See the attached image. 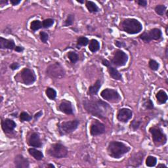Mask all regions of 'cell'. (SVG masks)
Wrapping results in <instances>:
<instances>
[{
    "label": "cell",
    "instance_id": "15",
    "mask_svg": "<svg viewBox=\"0 0 168 168\" xmlns=\"http://www.w3.org/2000/svg\"><path fill=\"white\" fill-rule=\"evenodd\" d=\"M2 130L5 134H10L13 133L16 127V124L15 121L10 118H5L1 122Z\"/></svg>",
    "mask_w": 168,
    "mask_h": 168
},
{
    "label": "cell",
    "instance_id": "51",
    "mask_svg": "<svg viewBox=\"0 0 168 168\" xmlns=\"http://www.w3.org/2000/svg\"><path fill=\"white\" fill-rule=\"evenodd\" d=\"M167 26H166V35H167Z\"/></svg>",
    "mask_w": 168,
    "mask_h": 168
},
{
    "label": "cell",
    "instance_id": "4",
    "mask_svg": "<svg viewBox=\"0 0 168 168\" xmlns=\"http://www.w3.org/2000/svg\"><path fill=\"white\" fill-rule=\"evenodd\" d=\"M37 76L34 71L29 68H24L15 76V81L22 83L25 86H30L36 81Z\"/></svg>",
    "mask_w": 168,
    "mask_h": 168
},
{
    "label": "cell",
    "instance_id": "44",
    "mask_svg": "<svg viewBox=\"0 0 168 168\" xmlns=\"http://www.w3.org/2000/svg\"><path fill=\"white\" fill-rule=\"evenodd\" d=\"M15 51L17 52V53H22L24 51V47H23L22 46H16L15 50Z\"/></svg>",
    "mask_w": 168,
    "mask_h": 168
},
{
    "label": "cell",
    "instance_id": "20",
    "mask_svg": "<svg viewBox=\"0 0 168 168\" xmlns=\"http://www.w3.org/2000/svg\"><path fill=\"white\" fill-rule=\"evenodd\" d=\"M102 87V82L100 80H97L93 85L89 86L87 91V95L90 97H94L97 95Z\"/></svg>",
    "mask_w": 168,
    "mask_h": 168
},
{
    "label": "cell",
    "instance_id": "35",
    "mask_svg": "<svg viewBox=\"0 0 168 168\" xmlns=\"http://www.w3.org/2000/svg\"><path fill=\"white\" fill-rule=\"evenodd\" d=\"M19 118L21 122H30L33 119V116L26 112H22L19 115Z\"/></svg>",
    "mask_w": 168,
    "mask_h": 168
},
{
    "label": "cell",
    "instance_id": "45",
    "mask_svg": "<svg viewBox=\"0 0 168 168\" xmlns=\"http://www.w3.org/2000/svg\"><path fill=\"white\" fill-rule=\"evenodd\" d=\"M9 2L13 6H15V5H18L21 3V0H10Z\"/></svg>",
    "mask_w": 168,
    "mask_h": 168
},
{
    "label": "cell",
    "instance_id": "22",
    "mask_svg": "<svg viewBox=\"0 0 168 168\" xmlns=\"http://www.w3.org/2000/svg\"><path fill=\"white\" fill-rule=\"evenodd\" d=\"M28 152H29L30 156H32V157L37 161H42L44 158L43 153L42 151L38 150L36 148H30L28 150Z\"/></svg>",
    "mask_w": 168,
    "mask_h": 168
},
{
    "label": "cell",
    "instance_id": "37",
    "mask_svg": "<svg viewBox=\"0 0 168 168\" xmlns=\"http://www.w3.org/2000/svg\"><path fill=\"white\" fill-rule=\"evenodd\" d=\"M149 68L153 71H158L160 68V63L154 59H150L148 61Z\"/></svg>",
    "mask_w": 168,
    "mask_h": 168
},
{
    "label": "cell",
    "instance_id": "29",
    "mask_svg": "<svg viewBox=\"0 0 168 168\" xmlns=\"http://www.w3.org/2000/svg\"><path fill=\"white\" fill-rule=\"evenodd\" d=\"M46 95L48 99L51 100H55L56 97H57V93L55 89L52 87H47L46 90Z\"/></svg>",
    "mask_w": 168,
    "mask_h": 168
},
{
    "label": "cell",
    "instance_id": "41",
    "mask_svg": "<svg viewBox=\"0 0 168 168\" xmlns=\"http://www.w3.org/2000/svg\"><path fill=\"white\" fill-rule=\"evenodd\" d=\"M114 45L117 47H119V48H122V47H126V44L125 42L118 41V40H115L114 41Z\"/></svg>",
    "mask_w": 168,
    "mask_h": 168
},
{
    "label": "cell",
    "instance_id": "38",
    "mask_svg": "<svg viewBox=\"0 0 168 168\" xmlns=\"http://www.w3.org/2000/svg\"><path fill=\"white\" fill-rule=\"evenodd\" d=\"M39 36H40V39L42 43L45 44L47 43V42L49 40V34L46 32H40V33H39Z\"/></svg>",
    "mask_w": 168,
    "mask_h": 168
},
{
    "label": "cell",
    "instance_id": "21",
    "mask_svg": "<svg viewBox=\"0 0 168 168\" xmlns=\"http://www.w3.org/2000/svg\"><path fill=\"white\" fill-rule=\"evenodd\" d=\"M107 70L110 76L113 78V79L117 81H122L123 79V77L122 74L118 71L116 67L110 66L107 68Z\"/></svg>",
    "mask_w": 168,
    "mask_h": 168
},
{
    "label": "cell",
    "instance_id": "10",
    "mask_svg": "<svg viewBox=\"0 0 168 168\" xmlns=\"http://www.w3.org/2000/svg\"><path fill=\"white\" fill-rule=\"evenodd\" d=\"M129 57L126 53L121 49H116L113 53V56L110 60L112 66L114 67H122L126 65Z\"/></svg>",
    "mask_w": 168,
    "mask_h": 168
},
{
    "label": "cell",
    "instance_id": "32",
    "mask_svg": "<svg viewBox=\"0 0 168 168\" xmlns=\"http://www.w3.org/2000/svg\"><path fill=\"white\" fill-rule=\"evenodd\" d=\"M143 106L146 110H153L154 108V105L153 102V100L150 98L148 97L145 99L143 102Z\"/></svg>",
    "mask_w": 168,
    "mask_h": 168
},
{
    "label": "cell",
    "instance_id": "23",
    "mask_svg": "<svg viewBox=\"0 0 168 168\" xmlns=\"http://www.w3.org/2000/svg\"><path fill=\"white\" fill-rule=\"evenodd\" d=\"M156 99L157 100V103L160 104H166L168 100V96L167 93L163 90L160 89L156 94Z\"/></svg>",
    "mask_w": 168,
    "mask_h": 168
},
{
    "label": "cell",
    "instance_id": "28",
    "mask_svg": "<svg viewBox=\"0 0 168 168\" xmlns=\"http://www.w3.org/2000/svg\"><path fill=\"white\" fill-rule=\"evenodd\" d=\"M158 160L157 158L155 157L154 156H148L147 158L146 159V161H145V164L147 167H155L157 164Z\"/></svg>",
    "mask_w": 168,
    "mask_h": 168
},
{
    "label": "cell",
    "instance_id": "50",
    "mask_svg": "<svg viewBox=\"0 0 168 168\" xmlns=\"http://www.w3.org/2000/svg\"><path fill=\"white\" fill-rule=\"evenodd\" d=\"M76 2L80 4H83L84 3H86V2H84V0H76Z\"/></svg>",
    "mask_w": 168,
    "mask_h": 168
},
{
    "label": "cell",
    "instance_id": "33",
    "mask_svg": "<svg viewBox=\"0 0 168 168\" xmlns=\"http://www.w3.org/2000/svg\"><path fill=\"white\" fill-rule=\"evenodd\" d=\"M141 123H142V121L141 120L134 119L130 123V128L131 129V130H132L133 131H136L137 130H139L140 126H141Z\"/></svg>",
    "mask_w": 168,
    "mask_h": 168
},
{
    "label": "cell",
    "instance_id": "6",
    "mask_svg": "<svg viewBox=\"0 0 168 168\" xmlns=\"http://www.w3.org/2000/svg\"><path fill=\"white\" fill-rule=\"evenodd\" d=\"M149 132L152 135L153 141L156 147L164 146L167 141V135L163 130L159 126H153L150 127Z\"/></svg>",
    "mask_w": 168,
    "mask_h": 168
},
{
    "label": "cell",
    "instance_id": "14",
    "mask_svg": "<svg viewBox=\"0 0 168 168\" xmlns=\"http://www.w3.org/2000/svg\"><path fill=\"white\" fill-rule=\"evenodd\" d=\"M133 117V111L127 108H122L118 110L117 113V120H118L120 122L126 123L130 121L131 117Z\"/></svg>",
    "mask_w": 168,
    "mask_h": 168
},
{
    "label": "cell",
    "instance_id": "42",
    "mask_svg": "<svg viewBox=\"0 0 168 168\" xmlns=\"http://www.w3.org/2000/svg\"><path fill=\"white\" fill-rule=\"evenodd\" d=\"M42 115H43V112L42 110L39 111L37 113H36L34 115H33V119H34L35 121H36L40 118V117H41Z\"/></svg>",
    "mask_w": 168,
    "mask_h": 168
},
{
    "label": "cell",
    "instance_id": "24",
    "mask_svg": "<svg viewBox=\"0 0 168 168\" xmlns=\"http://www.w3.org/2000/svg\"><path fill=\"white\" fill-rule=\"evenodd\" d=\"M85 3L87 9L90 13L95 14L99 12V8L95 2L92 1H86Z\"/></svg>",
    "mask_w": 168,
    "mask_h": 168
},
{
    "label": "cell",
    "instance_id": "47",
    "mask_svg": "<svg viewBox=\"0 0 168 168\" xmlns=\"http://www.w3.org/2000/svg\"><path fill=\"white\" fill-rule=\"evenodd\" d=\"M157 168H167V166L164 164H159L157 166H156Z\"/></svg>",
    "mask_w": 168,
    "mask_h": 168
},
{
    "label": "cell",
    "instance_id": "31",
    "mask_svg": "<svg viewBox=\"0 0 168 168\" xmlns=\"http://www.w3.org/2000/svg\"><path fill=\"white\" fill-rule=\"evenodd\" d=\"M75 20V15L74 14H69L67 15V17L65 19L63 26L64 27H69L73 25Z\"/></svg>",
    "mask_w": 168,
    "mask_h": 168
},
{
    "label": "cell",
    "instance_id": "27",
    "mask_svg": "<svg viewBox=\"0 0 168 168\" xmlns=\"http://www.w3.org/2000/svg\"><path fill=\"white\" fill-rule=\"evenodd\" d=\"M30 29L33 32H36L37 30H39L41 29H43L42 26V22L40 20H34L31 22Z\"/></svg>",
    "mask_w": 168,
    "mask_h": 168
},
{
    "label": "cell",
    "instance_id": "39",
    "mask_svg": "<svg viewBox=\"0 0 168 168\" xmlns=\"http://www.w3.org/2000/svg\"><path fill=\"white\" fill-rule=\"evenodd\" d=\"M135 2L138 4V5H139L140 7H146L148 5V2L146 0H136Z\"/></svg>",
    "mask_w": 168,
    "mask_h": 168
},
{
    "label": "cell",
    "instance_id": "2",
    "mask_svg": "<svg viewBox=\"0 0 168 168\" xmlns=\"http://www.w3.org/2000/svg\"><path fill=\"white\" fill-rule=\"evenodd\" d=\"M107 154L110 157L120 159L131 150V147L121 141H110L107 147Z\"/></svg>",
    "mask_w": 168,
    "mask_h": 168
},
{
    "label": "cell",
    "instance_id": "18",
    "mask_svg": "<svg viewBox=\"0 0 168 168\" xmlns=\"http://www.w3.org/2000/svg\"><path fill=\"white\" fill-rule=\"evenodd\" d=\"M14 164L16 168H29L30 161L23 155L17 154L14 158Z\"/></svg>",
    "mask_w": 168,
    "mask_h": 168
},
{
    "label": "cell",
    "instance_id": "7",
    "mask_svg": "<svg viewBox=\"0 0 168 168\" xmlns=\"http://www.w3.org/2000/svg\"><path fill=\"white\" fill-rule=\"evenodd\" d=\"M46 74L52 79H63L65 76L66 72L64 67L60 63L56 62L50 64L46 70Z\"/></svg>",
    "mask_w": 168,
    "mask_h": 168
},
{
    "label": "cell",
    "instance_id": "30",
    "mask_svg": "<svg viewBox=\"0 0 168 168\" xmlns=\"http://www.w3.org/2000/svg\"><path fill=\"white\" fill-rule=\"evenodd\" d=\"M67 57L72 64H76L79 60V56L74 51H69L67 54Z\"/></svg>",
    "mask_w": 168,
    "mask_h": 168
},
{
    "label": "cell",
    "instance_id": "48",
    "mask_svg": "<svg viewBox=\"0 0 168 168\" xmlns=\"http://www.w3.org/2000/svg\"><path fill=\"white\" fill-rule=\"evenodd\" d=\"M46 167H48V168H55V166L54 165H53L52 164H48L46 166Z\"/></svg>",
    "mask_w": 168,
    "mask_h": 168
},
{
    "label": "cell",
    "instance_id": "12",
    "mask_svg": "<svg viewBox=\"0 0 168 168\" xmlns=\"http://www.w3.org/2000/svg\"><path fill=\"white\" fill-rule=\"evenodd\" d=\"M144 153L142 151L135 153V154H132L130 158H129L127 162V167H139L141 166L143 161L144 158Z\"/></svg>",
    "mask_w": 168,
    "mask_h": 168
},
{
    "label": "cell",
    "instance_id": "34",
    "mask_svg": "<svg viewBox=\"0 0 168 168\" xmlns=\"http://www.w3.org/2000/svg\"><path fill=\"white\" fill-rule=\"evenodd\" d=\"M154 11L157 15L160 16H163L166 12L167 7L165 5H158L155 7Z\"/></svg>",
    "mask_w": 168,
    "mask_h": 168
},
{
    "label": "cell",
    "instance_id": "40",
    "mask_svg": "<svg viewBox=\"0 0 168 168\" xmlns=\"http://www.w3.org/2000/svg\"><path fill=\"white\" fill-rule=\"evenodd\" d=\"M20 67V64L17 63V62H14L13 63H11L10 65H9V68L11 70H12L13 71H15L16 70L19 69Z\"/></svg>",
    "mask_w": 168,
    "mask_h": 168
},
{
    "label": "cell",
    "instance_id": "25",
    "mask_svg": "<svg viewBox=\"0 0 168 168\" xmlns=\"http://www.w3.org/2000/svg\"><path fill=\"white\" fill-rule=\"evenodd\" d=\"M88 49L91 53H96L100 49V43L96 39H92V40L89 41Z\"/></svg>",
    "mask_w": 168,
    "mask_h": 168
},
{
    "label": "cell",
    "instance_id": "5",
    "mask_svg": "<svg viewBox=\"0 0 168 168\" xmlns=\"http://www.w3.org/2000/svg\"><path fill=\"white\" fill-rule=\"evenodd\" d=\"M47 154L56 159L64 158L68 156L69 150L62 143H53L47 150Z\"/></svg>",
    "mask_w": 168,
    "mask_h": 168
},
{
    "label": "cell",
    "instance_id": "36",
    "mask_svg": "<svg viewBox=\"0 0 168 168\" xmlns=\"http://www.w3.org/2000/svg\"><path fill=\"white\" fill-rule=\"evenodd\" d=\"M54 24H55V20L53 19H51V18L44 19L42 21L43 29H50V28L53 26Z\"/></svg>",
    "mask_w": 168,
    "mask_h": 168
},
{
    "label": "cell",
    "instance_id": "43",
    "mask_svg": "<svg viewBox=\"0 0 168 168\" xmlns=\"http://www.w3.org/2000/svg\"><path fill=\"white\" fill-rule=\"evenodd\" d=\"M101 63H102V64H103V66H106V67H107V68H108V67H109L110 66H111L110 61L108 60L107 59H102Z\"/></svg>",
    "mask_w": 168,
    "mask_h": 168
},
{
    "label": "cell",
    "instance_id": "16",
    "mask_svg": "<svg viewBox=\"0 0 168 168\" xmlns=\"http://www.w3.org/2000/svg\"><path fill=\"white\" fill-rule=\"evenodd\" d=\"M28 144L31 147L33 148H42L43 143L41 141L40 136L37 132H33L30 134L29 139H28Z\"/></svg>",
    "mask_w": 168,
    "mask_h": 168
},
{
    "label": "cell",
    "instance_id": "17",
    "mask_svg": "<svg viewBox=\"0 0 168 168\" xmlns=\"http://www.w3.org/2000/svg\"><path fill=\"white\" fill-rule=\"evenodd\" d=\"M59 110L66 115H73L74 108L70 100L64 99L59 105Z\"/></svg>",
    "mask_w": 168,
    "mask_h": 168
},
{
    "label": "cell",
    "instance_id": "13",
    "mask_svg": "<svg viewBox=\"0 0 168 168\" xmlns=\"http://www.w3.org/2000/svg\"><path fill=\"white\" fill-rule=\"evenodd\" d=\"M106 133V126L98 120H93L90 126V134L93 137L103 135Z\"/></svg>",
    "mask_w": 168,
    "mask_h": 168
},
{
    "label": "cell",
    "instance_id": "26",
    "mask_svg": "<svg viewBox=\"0 0 168 168\" xmlns=\"http://www.w3.org/2000/svg\"><path fill=\"white\" fill-rule=\"evenodd\" d=\"M89 40L87 37L85 36H80L77 39V43H76V47L77 49H80L81 47H85L89 45Z\"/></svg>",
    "mask_w": 168,
    "mask_h": 168
},
{
    "label": "cell",
    "instance_id": "49",
    "mask_svg": "<svg viewBox=\"0 0 168 168\" xmlns=\"http://www.w3.org/2000/svg\"><path fill=\"white\" fill-rule=\"evenodd\" d=\"M167 45H166V49H165V55H166V59H167L168 57V53H167Z\"/></svg>",
    "mask_w": 168,
    "mask_h": 168
},
{
    "label": "cell",
    "instance_id": "1",
    "mask_svg": "<svg viewBox=\"0 0 168 168\" xmlns=\"http://www.w3.org/2000/svg\"><path fill=\"white\" fill-rule=\"evenodd\" d=\"M83 106L88 114L102 120L106 118L109 111L112 110L108 103L100 99L83 100Z\"/></svg>",
    "mask_w": 168,
    "mask_h": 168
},
{
    "label": "cell",
    "instance_id": "9",
    "mask_svg": "<svg viewBox=\"0 0 168 168\" xmlns=\"http://www.w3.org/2000/svg\"><path fill=\"white\" fill-rule=\"evenodd\" d=\"M162 38V32L160 29L154 28L149 30H146L139 36L140 40L144 43H150L152 41L160 40Z\"/></svg>",
    "mask_w": 168,
    "mask_h": 168
},
{
    "label": "cell",
    "instance_id": "46",
    "mask_svg": "<svg viewBox=\"0 0 168 168\" xmlns=\"http://www.w3.org/2000/svg\"><path fill=\"white\" fill-rule=\"evenodd\" d=\"M9 3L8 0H0V5L3 6V5H7Z\"/></svg>",
    "mask_w": 168,
    "mask_h": 168
},
{
    "label": "cell",
    "instance_id": "11",
    "mask_svg": "<svg viewBox=\"0 0 168 168\" xmlns=\"http://www.w3.org/2000/svg\"><path fill=\"white\" fill-rule=\"evenodd\" d=\"M100 97L111 103H118L122 100V97L116 89L106 88L100 92Z\"/></svg>",
    "mask_w": 168,
    "mask_h": 168
},
{
    "label": "cell",
    "instance_id": "19",
    "mask_svg": "<svg viewBox=\"0 0 168 168\" xmlns=\"http://www.w3.org/2000/svg\"><path fill=\"white\" fill-rule=\"evenodd\" d=\"M16 44L13 39H7L3 37H0V49L15 50Z\"/></svg>",
    "mask_w": 168,
    "mask_h": 168
},
{
    "label": "cell",
    "instance_id": "8",
    "mask_svg": "<svg viewBox=\"0 0 168 168\" xmlns=\"http://www.w3.org/2000/svg\"><path fill=\"white\" fill-rule=\"evenodd\" d=\"M79 120H73L60 123L58 125V131L60 136L69 135L76 131L80 125Z\"/></svg>",
    "mask_w": 168,
    "mask_h": 168
},
{
    "label": "cell",
    "instance_id": "3",
    "mask_svg": "<svg viewBox=\"0 0 168 168\" xmlns=\"http://www.w3.org/2000/svg\"><path fill=\"white\" fill-rule=\"evenodd\" d=\"M120 29L130 35L137 34L143 29V24L139 20L134 18H126L122 19L119 24Z\"/></svg>",
    "mask_w": 168,
    "mask_h": 168
},
{
    "label": "cell",
    "instance_id": "52",
    "mask_svg": "<svg viewBox=\"0 0 168 168\" xmlns=\"http://www.w3.org/2000/svg\"><path fill=\"white\" fill-rule=\"evenodd\" d=\"M2 101H3V97L1 96V103H2Z\"/></svg>",
    "mask_w": 168,
    "mask_h": 168
}]
</instances>
